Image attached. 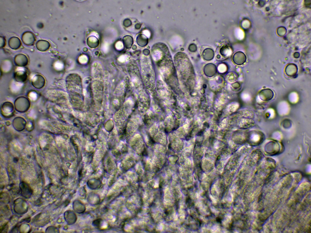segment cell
I'll list each match as a JSON object with an SVG mask.
<instances>
[{
  "instance_id": "1",
  "label": "cell",
  "mask_w": 311,
  "mask_h": 233,
  "mask_svg": "<svg viewBox=\"0 0 311 233\" xmlns=\"http://www.w3.org/2000/svg\"><path fill=\"white\" fill-rule=\"evenodd\" d=\"M16 109L20 111H25L28 110L30 106V101L27 98L21 96L18 98L14 103Z\"/></svg>"
},
{
  "instance_id": "2",
  "label": "cell",
  "mask_w": 311,
  "mask_h": 233,
  "mask_svg": "<svg viewBox=\"0 0 311 233\" xmlns=\"http://www.w3.org/2000/svg\"><path fill=\"white\" fill-rule=\"evenodd\" d=\"M22 38L23 43L28 46L32 45L36 41L35 35L30 31L24 32L22 35Z\"/></svg>"
},
{
  "instance_id": "3",
  "label": "cell",
  "mask_w": 311,
  "mask_h": 233,
  "mask_svg": "<svg viewBox=\"0 0 311 233\" xmlns=\"http://www.w3.org/2000/svg\"><path fill=\"white\" fill-rule=\"evenodd\" d=\"M32 84L35 88L40 89L42 88L45 84V80L43 76L40 75H35L33 78Z\"/></svg>"
},
{
  "instance_id": "4",
  "label": "cell",
  "mask_w": 311,
  "mask_h": 233,
  "mask_svg": "<svg viewBox=\"0 0 311 233\" xmlns=\"http://www.w3.org/2000/svg\"><path fill=\"white\" fill-rule=\"evenodd\" d=\"M14 61L16 65L20 67L26 66L27 65L28 62L27 56L21 53L18 54L15 56Z\"/></svg>"
},
{
  "instance_id": "5",
  "label": "cell",
  "mask_w": 311,
  "mask_h": 233,
  "mask_svg": "<svg viewBox=\"0 0 311 233\" xmlns=\"http://www.w3.org/2000/svg\"><path fill=\"white\" fill-rule=\"evenodd\" d=\"M260 99L263 101H267L272 99L274 96L273 91L269 89H266L262 90L259 93Z\"/></svg>"
},
{
  "instance_id": "6",
  "label": "cell",
  "mask_w": 311,
  "mask_h": 233,
  "mask_svg": "<svg viewBox=\"0 0 311 233\" xmlns=\"http://www.w3.org/2000/svg\"><path fill=\"white\" fill-rule=\"evenodd\" d=\"M233 60L237 64L241 65L243 64L246 60V56L244 53L238 51L235 53L233 56Z\"/></svg>"
},
{
  "instance_id": "7",
  "label": "cell",
  "mask_w": 311,
  "mask_h": 233,
  "mask_svg": "<svg viewBox=\"0 0 311 233\" xmlns=\"http://www.w3.org/2000/svg\"><path fill=\"white\" fill-rule=\"evenodd\" d=\"M298 68L297 66L293 63L288 64L285 69L286 74L289 76L292 77L295 76L297 73Z\"/></svg>"
},
{
  "instance_id": "8",
  "label": "cell",
  "mask_w": 311,
  "mask_h": 233,
  "mask_svg": "<svg viewBox=\"0 0 311 233\" xmlns=\"http://www.w3.org/2000/svg\"><path fill=\"white\" fill-rule=\"evenodd\" d=\"M37 49L41 52H45L48 50L50 47V44L49 42L45 40H40L36 43Z\"/></svg>"
},
{
  "instance_id": "9",
  "label": "cell",
  "mask_w": 311,
  "mask_h": 233,
  "mask_svg": "<svg viewBox=\"0 0 311 233\" xmlns=\"http://www.w3.org/2000/svg\"><path fill=\"white\" fill-rule=\"evenodd\" d=\"M8 43L10 47L14 49H19L21 45L20 39L16 37L11 38L9 40Z\"/></svg>"
},
{
  "instance_id": "10",
  "label": "cell",
  "mask_w": 311,
  "mask_h": 233,
  "mask_svg": "<svg viewBox=\"0 0 311 233\" xmlns=\"http://www.w3.org/2000/svg\"><path fill=\"white\" fill-rule=\"evenodd\" d=\"M14 78L16 81L19 83H23L27 79V75L26 72L23 71H19L14 74Z\"/></svg>"
},
{
  "instance_id": "11",
  "label": "cell",
  "mask_w": 311,
  "mask_h": 233,
  "mask_svg": "<svg viewBox=\"0 0 311 233\" xmlns=\"http://www.w3.org/2000/svg\"><path fill=\"white\" fill-rule=\"evenodd\" d=\"M87 43L89 47L94 48L98 46L99 41L95 37L91 36L87 39Z\"/></svg>"
},
{
  "instance_id": "12",
  "label": "cell",
  "mask_w": 311,
  "mask_h": 233,
  "mask_svg": "<svg viewBox=\"0 0 311 233\" xmlns=\"http://www.w3.org/2000/svg\"><path fill=\"white\" fill-rule=\"evenodd\" d=\"M203 56L206 59H211L214 57V52L211 48H207L204 49L203 52Z\"/></svg>"
},
{
  "instance_id": "13",
  "label": "cell",
  "mask_w": 311,
  "mask_h": 233,
  "mask_svg": "<svg viewBox=\"0 0 311 233\" xmlns=\"http://www.w3.org/2000/svg\"><path fill=\"white\" fill-rule=\"evenodd\" d=\"M277 32H280L278 33H277L279 36H282L284 35L285 34L286 32V30L285 28L282 27H282H280L278 29Z\"/></svg>"
},
{
  "instance_id": "14",
  "label": "cell",
  "mask_w": 311,
  "mask_h": 233,
  "mask_svg": "<svg viewBox=\"0 0 311 233\" xmlns=\"http://www.w3.org/2000/svg\"><path fill=\"white\" fill-rule=\"evenodd\" d=\"M6 45V40L4 37L1 36L0 38V48L5 46Z\"/></svg>"
},
{
  "instance_id": "15",
  "label": "cell",
  "mask_w": 311,
  "mask_h": 233,
  "mask_svg": "<svg viewBox=\"0 0 311 233\" xmlns=\"http://www.w3.org/2000/svg\"><path fill=\"white\" fill-rule=\"evenodd\" d=\"M197 46L194 44H192L190 46L189 49L192 52H195L197 50Z\"/></svg>"
}]
</instances>
